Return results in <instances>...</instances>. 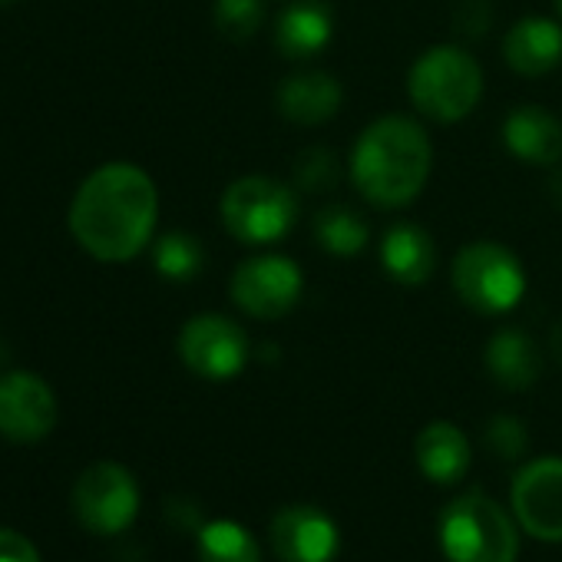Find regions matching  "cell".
Instances as JSON below:
<instances>
[{"label":"cell","instance_id":"obj_13","mask_svg":"<svg viewBox=\"0 0 562 562\" xmlns=\"http://www.w3.org/2000/svg\"><path fill=\"white\" fill-rule=\"evenodd\" d=\"M341 103H345V87L338 83V77L325 70L292 74L274 90V106L281 120H289L295 126H322L341 113Z\"/></svg>","mask_w":562,"mask_h":562},{"label":"cell","instance_id":"obj_29","mask_svg":"<svg viewBox=\"0 0 562 562\" xmlns=\"http://www.w3.org/2000/svg\"><path fill=\"white\" fill-rule=\"evenodd\" d=\"M549 195H552V202L555 205H562V166L552 172V179H549Z\"/></svg>","mask_w":562,"mask_h":562},{"label":"cell","instance_id":"obj_10","mask_svg":"<svg viewBox=\"0 0 562 562\" xmlns=\"http://www.w3.org/2000/svg\"><path fill=\"white\" fill-rule=\"evenodd\" d=\"M513 516L542 542L562 539V457H539L513 476Z\"/></svg>","mask_w":562,"mask_h":562},{"label":"cell","instance_id":"obj_5","mask_svg":"<svg viewBox=\"0 0 562 562\" xmlns=\"http://www.w3.org/2000/svg\"><path fill=\"white\" fill-rule=\"evenodd\" d=\"M450 285L470 312L499 318L526 299L529 281L519 258L506 245L493 238H476L457 251L450 268Z\"/></svg>","mask_w":562,"mask_h":562},{"label":"cell","instance_id":"obj_30","mask_svg":"<svg viewBox=\"0 0 562 562\" xmlns=\"http://www.w3.org/2000/svg\"><path fill=\"white\" fill-rule=\"evenodd\" d=\"M552 8H555V14H559V24H562V0H552Z\"/></svg>","mask_w":562,"mask_h":562},{"label":"cell","instance_id":"obj_1","mask_svg":"<svg viewBox=\"0 0 562 562\" xmlns=\"http://www.w3.org/2000/svg\"><path fill=\"white\" fill-rule=\"evenodd\" d=\"M159 189L153 176L133 162H106L93 169L74 202L70 232L77 245L97 261H130L136 258L156 232Z\"/></svg>","mask_w":562,"mask_h":562},{"label":"cell","instance_id":"obj_17","mask_svg":"<svg viewBox=\"0 0 562 562\" xmlns=\"http://www.w3.org/2000/svg\"><path fill=\"white\" fill-rule=\"evenodd\" d=\"M381 268L391 281L407 289H417L434 278L437 268V248L427 228L417 222H397L381 238Z\"/></svg>","mask_w":562,"mask_h":562},{"label":"cell","instance_id":"obj_22","mask_svg":"<svg viewBox=\"0 0 562 562\" xmlns=\"http://www.w3.org/2000/svg\"><path fill=\"white\" fill-rule=\"evenodd\" d=\"M153 265L166 281H192L205 268V248L189 232H166L153 241Z\"/></svg>","mask_w":562,"mask_h":562},{"label":"cell","instance_id":"obj_4","mask_svg":"<svg viewBox=\"0 0 562 562\" xmlns=\"http://www.w3.org/2000/svg\"><path fill=\"white\" fill-rule=\"evenodd\" d=\"M509 516L486 493H463L440 513V549L447 562H516L519 532Z\"/></svg>","mask_w":562,"mask_h":562},{"label":"cell","instance_id":"obj_9","mask_svg":"<svg viewBox=\"0 0 562 562\" xmlns=\"http://www.w3.org/2000/svg\"><path fill=\"white\" fill-rule=\"evenodd\" d=\"M176 351L179 361L202 381H232L251 358L245 328L215 312L189 318L179 331Z\"/></svg>","mask_w":562,"mask_h":562},{"label":"cell","instance_id":"obj_21","mask_svg":"<svg viewBox=\"0 0 562 562\" xmlns=\"http://www.w3.org/2000/svg\"><path fill=\"white\" fill-rule=\"evenodd\" d=\"M199 562H261V546L245 526L212 519L199 526Z\"/></svg>","mask_w":562,"mask_h":562},{"label":"cell","instance_id":"obj_3","mask_svg":"<svg viewBox=\"0 0 562 562\" xmlns=\"http://www.w3.org/2000/svg\"><path fill=\"white\" fill-rule=\"evenodd\" d=\"M407 97L414 110L434 123H460L483 100V67L457 44L424 50L407 74Z\"/></svg>","mask_w":562,"mask_h":562},{"label":"cell","instance_id":"obj_26","mask_svg":"<svg viewBox=\"0 0 562 562\" xmlns=\"http://www.w3.org/2000/svg\"><path fill=\"white\" fill-rule=\"evenodd\" d=\"M493 27V4L490 0H460L453 8V31L467 41H480L486 37V31Z\"/></svg>","mask_w":562,"mask_h":562},{"label":"cell","instance_id":"obj_23","mask_svg":"<svg viewBox=\"0 0 562 562\" xmlns=\"http://www.w3.org/2000/svg\"><path fill=\"white\" fill-rule=\"evenodd\" d=\"M338 182H341V159L328 146H308L295 156L292 162L295 189L308 195H322V192H335Z\"/></svg>","mask_w":562,"mask_h":562},{"label":"cell","instance_id":"obj_14","mask_svg":"<svg viewBox=\"0 0 562 562\" xmlns=\"http://www.w3.org/2000/svg\"><path fill=\"white\" fill-rule=\"evenodd\" d=\"M503 146L526 166L552 169L562 162V120L546 106L522 103L503 120Z\"/></svg>","mask_w":562,"mask_h":562},{"label":"cell","instance_id":"obj_28","mask_svg":"<svg viewBox=\"0 0 562 562\" xmlns=\"http://www.w3.org/2000/svg\"><path fill=\"white\" fill-rule=\"evenodd\" d=\"M549 351H552V358H555L559 368H562V322L549 331Z\"/></svg>","mask_w":562,"mask_h":562},{"label":"cell","instance_id":"obj_6","mask_svg":"<svg viewBox=\"0 0 562 562\" xmlns=\"http://www.w3.org/2000/svg\"><path fill=\"white\" fill-rule=\"evenodd\" d=\"M218 215L225 232L251 248L274 245L299 222L295 186L271 176H241L225 186L218 199Z\"/></svg>","mask_w":562,"mask_h":562},{"label":"cell","instance_id":"obj_31","mask_svg":"<svg viewBox=\"0 0 562 562\" xmlns=\"http://www.w3.org/2000/svg\"><path fill=\"white\" fill-rule=\"evenodd\" d=\"M8 4H14V0H0V8H8Z\"/></svg>","mask_w":562,"mask_h":562},{"label":"cell","instance_id":"obj_16","mask_svg":"<svg viewBox=\"0 0 562 562\" xmlns=\"http://www.w3.org/2000/svg\"><path fill=\"white\" fill-rule=\"evenodd\" d=\"M503 60L519 77H546L562 60V24L522 18L503 37Z\"/></svg>","mask_w":562,"mask_h":562},{"label":"cell","instance_id":"obj_11","mask_svg":"<svg viewBox=\"0 0 562 562\" xmlns=\"http://www.w3.org/2000/svg\"><path fill=\"white\" fill-rule=\"evenodd\" d=\"M57 394L34 371L0 378V437L11 443H41L57 427Z\"/></svg>","mask_w":562,"mask_h":562},{"label":"cell","instance_id":"obj_20","mask_svg":"<svg viewBox=\"0 0 562 562\" xmlns=\"http://www.w3.org/2000/svg\"><path fill=\"white\" fill-rule=\"evenodd\" d=\"M312 235L325 251H331L338 258H351V255H361L368 248L371 225L361 212H355L348 205H328L315 215Z\"/></svg>","mask_w":562,"mask_h":562},{"label":"cell","instance_id":"obj_12","mask_svg":"<svg viewBox=\"0 0 562 562\" xmlns=\"http://www.w3.org/2000/svg\"><path fill=\"white\" fill-rule=\"evenodd\" d=\"M271 552L281 562H331L341 546L335 519L318 506H285L268 526Z\"/></svg>","mask_w":562,"mask_h":562},{"label":"cell","instance_id":"obj_25","mask_svg":"<svg viewBox=\"0 0 562 562\" xmlns=\"http://www.w3.org/2000/svg\"><path fill=\"white\" fill-rule=\"evenodd\" d=\"M483 443H486V450H490L496 460L513 463V460H519V457L526 453L529 434H526L522 420H516V417H509V414H496V417L486 424V430H483Z\"/></svg>","mask_w":562,"mask_h":562},{"label":"cell","instance_id":"obj_24","mask_svg":"<svg viewBox=\"0 0 562 562\" xmlns=\"http://www.w3.org/2000/svg\"><path fill=\"white\" fill-rule=\"evenodd\" d=\"M212 21L225 41L245 44L265 24V0H215Z\"/></svg>","mask_w":562,"mask_h":562},{"label":"cell","instance_id":"obj_7","mask_svg":"<svg viewBox=\"0 0 562 562\" xmlns=\"http://www.w3.org/2000/svg\"><path fill=\"white\" fill-rule=\"evenodd\" d=\"M305 292L302 265L289 255H255L228 278L232 305L255 322H281L292 315Z\"/></svg>","mask_w":562,"mask_h":562},{"label":"cell","instance_id":"obj_2","mask_svg":"<svg viewBox=\"0 0 562 562\" xmlns=\"http://www.w3.org/2000/svg\"><path fill=\"white\" fill-rule=\"evenodd\" d=\"M434 169V143L411 116H381L368 123L351 149V182L378 209L411 205Z\"/></svg>","mask_w":562,"mask_h":562},{"label":"cell","instance_id":"obj_8","mask_svg":"<svg viewBox=\"0 0 562 562\" xmlns=\"http://www.w3.org/2000/svg\"><path fill=\"white\" fill-rule=\"evenodd\" d=\"M74 513L83 529L97 536H116L133 526L139 513V483L136 476L113 460L90 463L74 486Z\"/></svg>","mask_w":562,"mask_h":562},{"label":"cell","instance_id":"obj_19","mask_svg":"<svg viewBox=\"0 0 562 562\" xmlns=\"http://www.w3.org/2000/svg\"><path fill=\"white\" fill-rule=\"evenodd\" d=\"M483 364L490 378L506 391H526L542 374V355L536 341L519 328H499L483 351Z\"/></svg>","mask_w":562,"mask_h":562},{"label":"cell","instance_id":"obj_15","mask_svg":"<svg viewBox=\"0 0 562 562\" xmlns=\"http://www.w3.org/2000/svg\"><path fill=\"white\" fill-rule=\"evenodd\" d=\"M335 37V14L328 0H292V4L274 21V50L305 64L315 60Z\"/></svg>","mask_w":562,"mask_h":562},{"label":"cell","instance_id":"obj_18","mask_svg":"<svg viewBox=\"0 0 562 562\" xmlns=\"http://www.w3.org/2000/svg\"><path fill=\"white\" fill-rule=\"evenodd\" d=\"M414 460L417 470L440 486H450L457 480H463V473L470 470L473 460V447L467 440V434L450 424V420H434L427 424L417 440H414Z\"/></svg>","mask_w":562,"mask_h":562},{"label":"cell","instance_id":"obj_27","mask_svg":"<svg viewBox=\"0 0 562 562\" xmlns=\"http://www.w3.org/2000/svg\"><path fill=\"white\" fill-rule=\"evenodd\" d=\"M0 562H44V559L24 532L0 529Z\"/></svg>","mask_w":562,"mask_h":562}]
</instances>
